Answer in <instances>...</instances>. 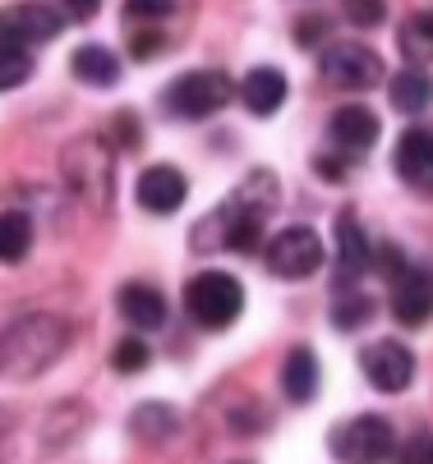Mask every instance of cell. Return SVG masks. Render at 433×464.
Here are the masks:
<instances>
[{
    "label": "cell",
    "instance_id": "cell-1",
    "mask_svg": "<svg viewBox=\"0 0 433 464\" xmlns=\"http://www.w3.org/2000/svg\"><path fill=\"white\" fill-rule=\"evenodd\" d=\"M277 208V179L268 170H254L250 184H240L231 203L212 208V217L199 226V248L212 253V248H235V253H254V248H268L263 244V226Z\"/></svg>",
    "mask_w": 433,
    "mask_h": 464
},
{
    "label": "cell",
    "instance_id": "cell-2",
    "mask_svg": "<svg viewBox=\"0 0 433 464\" xmlns=\"http://www.w3.org/2000/svg\"><path fill=\"white\" fill-rule=\"evenodd\" d=\"M231 92H235V83L221 70H190L162 92V106L175 120H208L231 102Z\"/></svg>",
    "mask_w": 433,
    "mask_h": 464
},
{
    "label": "cell",
    "instance_id": "cell-3",
    "mask_svg": "<svg viewBox=\"0 0 433 464\" xmlns=\"http://www.w3.org/2000/svg\"><path fill=\"white\" fill-rule=\"evenodd\" d=\"M184 308L190 317L208 331H226L240 313H244V290L235 276L226 272H199L190 285H184Z\"/></svg>",
    "mask_w": 433,
    "mask_h": 464
},
{
    "label": "cell",
    "instance_id": "cell-4",
    "mask_svg": "<svg viewBox=\"0 0 433 464\" xmlns=\"http://www.w3.org/2000/svg\"><path fill=\"white\" fill-rule=\"evenodd\" d=\"M263 262H268V272L281 276V281H304V276H314L323 267V239H319V230H309V226H286V230H277L268 239Z\"/></svg>",
    "mask_w": 433,
    "mask_h": 464
},
{
    "label": "cell",
    "instance_id": "cell-5",
    "mask_svg": "<svg viewBox=\"0 0 433 464\" xmlns=\"http://www.w3.org/2000/svg\"><path fill=\"white\" fill-rule=\"evenodd\" d=\"M332 455L341 464H383L397 455V432L383 414H359L332 432Z\"/></svg>",
    "mask_w": 433,
    "mask_h": 464
},
{
    "label": "cell",
    "instance_id": "cell-6",
    "mask_svg": "<svg viewBox=\"0 0 433 464\" xmlns=\"http://www.w3.org/2000/svg\"><path fill=\"white\" fill-rule=\"evenodd\" d=\"M323 79L332 88L364 92V88L383 83V60H379V51H369L364 42H332L323 51Z\"/></svg>",
    "mask_w": 433,
    "mask_h": 464
},
{
    "label": "cell",
    "instance_id": "cell-7",
    "mask_svg": "<svg viewBox=\"0 0 433 464\" xmlns=\"http://www.w3.org/2000/svg\"><path fill=\"white\" fill-rule=\"evenodd\" d=\"M359 368L364 377L374 382L379 391H406L415 382V354L401 345V341H374L364 354H359Z\"/></svg>",
    "mask_w": 433,
    "mask_h": 464
},
{
    "label": "cell",
    "instance_id": "cell-8",
    "mask_svg": "<svg viewBox=\"0 0 433 464\" xmlns=\"http://www.w3.org/2000/svg\"><path fill=\"white\" fill-rule=\"evenodd\" d=\"M374 253L379 248H369V235L359 230V221L350 212L337 217V295H350L355 281L374 267Z\"/></svg>",
    "mask_w": 433,
    "mask_h": 464
},
{
    "label": "cell",
    "instance_id": "cell-9",
    "mask_svg": "<svg viewBox=\"0 0 433 464\" xmlns=\"http://www.w3.org/2000/svg\"><path fill=\"white\" fill-rule=\"evenodd\" d=\"M392 317L401 326H424L433 317V267H406L392 281Z\"/></svg>",
    "mask_w": 433,
    "mask_h": 464
},
{
    "label": "cell",
    "instance_id": "cell-10",
    "mask_svg": "<svg viewBox=\"0 0 433 464\" xmlns=\"http://www.w3.org/2000/svg\"><path fill=\"white\" fill-rule=\"evenodd\" d=\"M392 166L410 188L433 193V129H406V134L397 139Z\"/></svg>",
    "mask_w": 433,
    "mask_h": 464
},
{
    "label": "cell",
    "instance_id": "cell-11",
    "mask_svg": "<svg viewBox=\"0 0 433 464\" xmlns=\"http://www.w3.org/2000/svg\"><path fill=\"white\" fill-rule=\"evenodd\" d=\"M184 193H190V184H184V175L175 166H148L139 175V188H134L139 208L143 212H157V217H171L184 203Z\"/></svg>",
    "mask_w": 433,
    "mask_h": 464
},
{
    "label": "cell",
    "instance_id": "cell-12",
    "mask_svg": "<svg viewBox=\"0 0 433 464\" xmlns=\"http://www.w3.org/2000/svg\"><path fill=\"white\" fill-rule=\"evenodd\" d=\"M379 134H383L379 115L369 111V106H359V102L341 106V111L332 115V124H328V139H332L341 152H369V148L379 143Z\"/></svg>",
    "mask_w": 433,
    "mask_h": 464
},
{
    "label": "cell",
    "instance_id": "cell-13",
    "mask_svg": "<svg viewBox=\"0 0 433 464\" xmlns=\"http://www.w3.org/2000/svg\"><path fill=\"white\" fill-rule=\"evenodd\" d=\"M240 102L254 115H277L286 102V74L272 70V64H259V70H250L240 79Z\"/></svg>",
    "mask_w": 433,
    "mask_h": 464
},
{
    "label": "cell",
    "instance_id": "cell-14",
    "mask_svg": "<svg viewBox=\"0 0 433 464\" xmlns=\"http://www.w3.org/2000/svg\"><path fill=\"white\" fill-rule=\"evenodd\" d=\"M0 19L15 28V37H19L24 46H33V42H51L60 28H65L70 10H55V5H19V10H5Z\"/></svg>",
    "mask_w": 433,
    "mask_h": 464
},
{
    "label": "cell",
    "instance_id": "cell-15",
    "mask_svg": "<svg viewBox=\"0 0 433 464\" xmlns=\"http://www.w3.org/2000/svg\"><path fill=\"white\" fill-rule=\"evenodd\" d=\"M281 391L290 395L295 405H309L319 395V359L309 345H295L281 363Z\"/></svg>",
    "mask_w": 433,
    "mask_h": 464
},
{
    "label": "cell",
    "instance_id": "cell-16",
    "mask_svg": "<svg viewBox=\"0 0 433 464\" xmlns=\"http://www.w3.org/2000/svg\"><path fill=\"white\" fill-rule=\"evenodd\" d=\"M120 317H125L130 326H139V331H153V326H162L166 322V299L153 290V285H125L120 290Z\"/></svg>",
    "mask_w": 433,
    "mask_h": 464
},
{
    "label": "cell",
    "instance_id": "cell-17",
    "mask_svg": "<svg viewBox=\"0 0 433 464\" xmlns=\"http://www.w3.org/2000/svg\"><path fill=\"white\" fill-rule=\"evenodd\" d=\"M70 70H74V79L88 83V88H111V83H120V60H115V51H106V46H79V51L70 55Z\"/></svg>",
    "mask_w": 433,
    "mask_h": 464
},
{
    "label": "cell",
    "instance_id": "cell-18",
    "mask_svg": "<svg viewBox=\"0 0 433 464\" xmlns=\"http://www.w3.org/2000/svg\"><path fill=\"white\" fill-rule=\"evenodd\" d=\"M388 97H392L397 111L419 115V111L433 106V74H428V70H410V64H406V70L388 83Z\"/></svg>",
    "mask_w": 433,
    "mask_h": 464
},
{
    "label": "cell",
    "instance_id": "cell-19",
    "mask_svg": "<svg viewBox=\"0 0 433 464\" xmlns=\"http://www.w3.org/2000/svg\"><path fill=\"white\" fill-rule=\"evenodd\" d=\"M28 74H33L28 46L15 37V28H10L5 19H0V92H10V88L28 83Z\"/></svg>",
    "mask_w": 433,
    "mask_h": 464
},
{
    "label": "cell",
    "instance_id": "cell-20",
    "mask_svg": "<svg viewBox=\"0 0 433 464\" xmlns=\"http://www.w3.org/2000/svg\"><path fill=\"white\" fill-rule=\"evenodd\" d=\"M397 46L401 55L410 60V70H419V64H433V10H419L401 24L397 33Z\"/></svg>",
    "mask_w": 433,
    "mask_h": 464
},
{
    "label": "cell",
    "instance_id": "cell-21",
    "mask_svg": "<svg viewBox=\"0 0 433 464\" xmlns=\"http://www.w3.org/2000/svg\"><path fill=\"white\" fill-rule=\"evenodd\" d=\"M33 248L28 212H0V262H24Z\"/></svg>",
    "mask_w": 433,
    "mask_h": 464
},
{
    "label": "cell",
    "instance_id": "cell-22",
    "mask_svg": "<svg viewBox=\"0 0 433 464\" xmlns=\"http://www.w3.org/2000/svg\"><path fill=\"white\" fill-rule=\"evenodd\" d=\"M134 432L143 441H166L171 432H180V414L166 405H143V410H134Z\"/></svg>",
    "mask_w": 433,
    "mask_h": 464
},
{
    "label": "cell",
    "instance_id": "cell-23",
    "mask_svg": "<svg viewBox=\"0 0 433 464\" xmlns=\"http://www.w3.org/2000/svg\"><path fill=\"white\" fill-rule=\"evenodd\" d=\"M369 317H374V299H369V295L350 290V295H337V299H332V322H337L341 331H355V326H364Z\"/></svg>",
    "mask_w": 433,
    "mask_h": 464
},
{
    "label": "cell",
    "instance_id": "cell-24",
    "mask_svg": "<svg viewBox=\"0 0 433 464\" xmlns=\"http://www.w3.org/2000/svg\"><path fill=\"white\" fill-rule=\"evenodd\" d=\"M148 359H153V354H148V345H143V341H134V336H130V341H120V345L111 350V368H115V372H143V368H148Z\"/></svg>",
    "mask_w": 433,
    "mask_h": 464
},
{
    "label": "cell",
    "instance_id": "cell-25",
    "mask_svg": "<svg viewBox=\"0 0 433 464\" xmlns=\"http://www.w3.org/2000/svg\"><path fill=\"white\" fill-rule=\"evenodd\" d=\"M397 464H433V432L406 437V446H397Z\"/></svg>",
    "mask_w": 433,
    "mask_h": 464
},
{
    "label": "cell",
    "instance_id": "cell-26",
    "mask_svg": "<svg viewBox=\"0 0 433 464\" xmlns=\"http://www.w3.org/2000/svg\"><path fill=\"white\" fill-rule=\"evenodd\" d=\"M346 14H350L355 24H383L388 5H383V0H369V5H364V0H355V5H346Z\"/></svg>",
    "mask_w": 433,
    "mask_h": 464
},
{
    "label": "cell",
    "instance_id": "cell-27",
    "mask_svg": "<svg viewBox=\"0 0 433 464\" xmlns=\"http://www.w3.org/2000/svg\"><path fill=\"white\" fill-rule=\"evenodd\" d=\"M319 33H323V19H300V42H304V46H314Z\"/></svg>",
    "mask_w": 433,
    "mask_h": 464
},
{
    "label": "cell",
    "instance_id": "cell-28",
    "mask_svg": "<svg viewBox=\"0 0 433 464\" xmlns=\"http://www.w3.org/2000/svg\"><path fill=\"white\" fill-rule=\"evenodd\" d=\"M171 5H130V19H166Z\"/></svg>",
    "mask_w": 433,
    "mask_h": 464
}]
</instances>
